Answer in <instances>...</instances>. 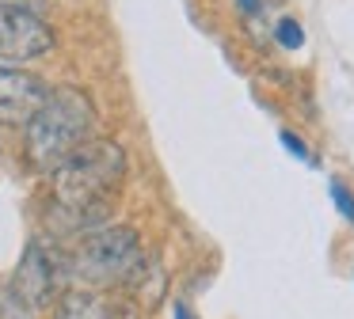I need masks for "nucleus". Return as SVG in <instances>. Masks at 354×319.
<instances>
[{
    "label": "nucleus",
    "instance_id": "nucleus-1",
    "mask_svg": "<svg viewBox=\"0 0 354 319\" xmlns=\"http://www.w3.org/2000/svg\"><path fill=\"white\" fill-rule=\"evenodd\" d=\"M126 175V152L115 141H88L54 171V202L69 213L73 224L95 228L107 213V197Z\"/></svg>",
    "mask_w": 354,
    "mask_h": 319
},
{
    "label": "nucleus",
    "instance_id": "nucleus-2",
    "mask_svg": "<svg viewBox=\"0 0 354 319\" xmlns=\"http://www.w3.org/2000/svg\"><path fill=\"white\" fill-rule=\"evenodd\" d=\"M95 133V106L80 88H54L42 110L27 122V156L39 171L54 175Z\"/></svg>",
    "mask_w": 354,
    "mask_h": 319
},
{
    "label": "nucleus",
    "instance_id": "nucleus-3",
    "mask_svg": "<svg viewBox=\"0 0 354 319\" xmlns=\"http://www.w3.org/2000/svg\"><path fill=\"white\" fill-rule=\"evenodd\" d=\"M88 285H138L145 273V251L133 228H95L73 255V270Z\"/></svg>",
    "mask_w": 354,
    "mask_h": 319
},
{
    "label": "nucleus",
    "instance_id": "nucleus-4",
    "mask_svg": "<svg viewBox=\"0 0 354 319\" xmlns=\"http://www.w3.org/2000/svg\"><path fill=\"white\" fill-rule=\"evenodd\" d=\"M57 281H62V258L35 240V243H27L24 258L16 266L8 300L19 304V316H31L42 304H50V296L57 293Z\"/></svg>",
    "mask_w": 354,
    "mask_h": 319
},
{
    "label": "nucleus",
    "instance_id": "nucleus-5",
    "mask_svg": "<svg viewBox=\"0 0 354 319\" xmlns=\"http://www.w3.org/2000/svg\"><path fill=\"white\" fill-rule=\"evenodd\" d=\"M54 46L50 27L27 8H0V61L4 65H24L31 57Z\"/></svg>",
    "mask_w": 354,
    "mask_h": 319
},
{
    "label": "nucleus",
    "instance_id": "nucleus-6",
    "mask_svg": "<svg viewBox=\"0 0 354 319\" xmlns=\"http://www.w3.org/2000/svg\"><path fill=\"white\" fill-rule=\"evenodd\" d=\"M46 99H50V88L35 72L0 68V126H27L42 110Z\"/></svg>",
    "mask_w": 354,
    "mask_h": 319
},
{
    "label": "nucleus",
    "instance_id": "nucleus-7",
    "mask_svg": "<svg viewBox=\"0 0 354 319\" xmlns=\"http://www.w3.org/2000/svg\"><path fill=\"white\" fill-rule=\"evenodd\" d=\"M54 319H107V304L92 293H65Z\"/></svg>",
    "mask_w": 354,
    "mask_h": 319
},
{
    "label": "nucleus",
    "instance_id": "nucleus-8",
    "mask_svg": "<svg viewBox=\"0 0 354 319\" xmlns=\"http://www.w3.org/2000/svg\"><path fill=\"white\" fill-rule=\"evenodd\" d=\"M274 35H278V42H282L286 50H297V46L305 42V30H301V23H297V19H282Z\"/></svg>",
    "mask_w": 354,
    "mask_h": 319
},
{
    "label": "nucleus",
    "instance_id": "nucleus-9",
    "mask_svg": "<svg viewBox=\"0 0 354 319\" xmlns=\"http://www.w3.org/2000/svg\"><path fill=\"white\" fill-rule=\"evenodd\" d=\"M328 190H331V202L339 205V213H343L346 220H354V197H351V190H346L343 182H335V179L328 182Z\"/></svg>",
    "mask_w": 354,
    "mask_h": 319
},
{
    "label": "nucleus",
    "instance_id": "nucleus-10",
    "mask_svg": "<svg viewBox=\"0 0 354 319\" xmlns=\"http://www.w3.org/2000/svg\"><path fill=\"white\" fill-rule=\"evenodd\" d=\"M282 144H286V148H290L297 160H305V164H316V160H313V152L305 148V141H301L297 133H290V129H282Z\"/></svg>",
    "mask_w": 354,
    "mask_h": 319
},
{
    "label": "nucleus",
    "instance_id": "nucleus-11",
    "mask_svg": "<svg viewBox=\"0 0 354 319\" xmlns=\"http://www.w3.org/2000/svg\"><path fill=\"white\" fill-rule=\"evenodd\" d=\"M171 316H176V319H198V316H194V311L187 308L183 300H176V304H171Z\"/></svg>",
    "mask_w": 354,
    "mask_h": 319
},
{
    "label": "nucleus",
    "instance_id": "nucleus-12",
    "mask_svg": "<svg viewBox=\"0 0 354 319\" xmlns=\"http://www.w3.org/2000/svg\"><path fill=\"white\" fill-rule=\"evenodd\" d=\"M240 8L244 12H259V0H240Z\"/></svg>",
    "mask_w": 354,
    "mask_h": 319
},
{
    "label": "nucleus",
    "instance_id": "nucleus-13",
    "mask_svg": "<svg viewBox=\"0 0 354 319\" xmlns=\"http://www.w3.org/2000/svg\"><path fill=\"white\" fill-rule=\"evenodd\" d=\"M27 0H0V8H24Z\"/></svg>",
    "mask_w": 354,
    "mask_h": 319
}]
</instances>
